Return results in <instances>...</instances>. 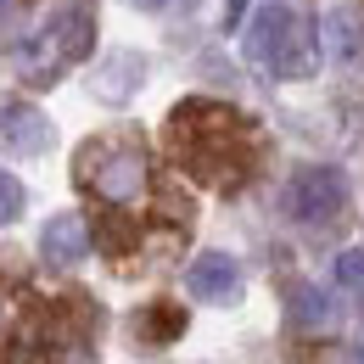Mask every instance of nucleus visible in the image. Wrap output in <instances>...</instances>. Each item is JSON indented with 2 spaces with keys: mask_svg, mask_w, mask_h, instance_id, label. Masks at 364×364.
Masks as SVG:
<instances>
[{
  "mask_svg": "<svg viewBox=\"0 0 364 364\" xmlns=\"http://www.w3.org/2000/svg\"><path fill=\"white\" fill-rule=\"evenodd\" d=\"M168 140H174V157L196 180H208V185L247 180V163H252L247 118H235L219 101H185L168 118Z\"/></svg>",
  "mask_w": 364,
  "mask_h": 364,
  "instance_id": "obj_1",
  "label": "nucleus"
},
{
  "mask_svg": "<svg viewBox=\"0 0 364 364\" xmlns=\"http://www.w3.org/2000/svg\"><path fill=\"white\" fill-rule=\"evenodd\" d=\"M90 40H95L90 11H79V6L50 11L46 23L17 46V68H23V79H28V85H56V79H62V68L85 62Z\"/></svg>",
  "mask_w": 364,
  "mask_h": 364,
  "instance_id": "obj_2",
  "label": "nucleus"
},
{
  "mask_svg": "<svg viewBox=\"0 0 364 364\" xmlns=\"http://www.w3.org/2000/svg\"><path fill=\"white\" fill-rule=\"evenodd\" d=\"M247 56L264 62L274 79H303L314 68V50L303 40V17L291 6H280V0L252 11V23H247Z\"/></svg>",
  "mask_w": 364,
  "mask_h": 364,
  "instance_id": "obj_3",
  "label": "nucleus"
},
{
  "mask_svg": "<svg viewBox=\"0 0 364 364\" xmlns=\"http://www.w3.org/2000/svg\"><path fill=\"white\" fill-rule=\"evenodd\" d=\"M79 174L101 202H140L146 196V151L129 140H95L79 157Z\"/></svg>",
  "mask_w": 364,
  "mask_h": 364,
  "instance_id": "obj_4",
  "label": "nucleus"
},
{
  "mask_svg": "<svg viewBox=\"0 0 364 364\" xmlns=\"http://www.w3.org/2000/svg\"><path fill=\"white\" fill-rule=\"evenodd\" d=\"M342 202H348V180H342V168H325V163L297 168L286 185V213L297 225H331L342 213Z\"/></svg>",
  "mask_w": 364,
  "mask_h": 364,
  "instance_id": "obj_5",
  "label": "nucleus"
},
{
  "mask_svg": "<svg viewBox=\"0 0 364 364\" xmlns=\"http://www.w3.org/2000/svg\"><path fill=\"white\" fill-rule=\"evenodd\" d=\"M185 286L196 303H235L241 297V264L230 252H202V258H191Z\"/></svg>",
  "mask_w": 364,
  "mask_h": 364,
  "instance_id": "obj_6",
  "label": "nucleus"
},
{
  "mask_svg": "<svg viewBox=\"0 0 364 364\" xmlns=\"http://www.w3.org/2000/svg\"><path fill=\"white\" fill-rule=\"evenodd\" d=\"M40 258L56 264V269H73V264H85L90 258V230L79 213H56L46 230H40Z\"/></svg>",
  "mask_w": 364,
  "mask_h": 364,
  "instance_id": "obj_7",
  "label": "nucleus"
},
{
  "mask_svg": "<svg viewBox=\"0 0 364 364\" xmlns=\"http://www.w3.org/2000/svg\"><path fill=\"white\" fill-rule=\"evenodd\" d=\"M46 140H50L46 112H34V107H23V101L0 107V146H6V151H46Z\"/></svg>",
  "mask_w": 364,
  "mask_h": 364,
  "instance_id": "obj_8",
  "label": "nucleus"
},
{
  "mask_svg": "<svg viewBox=\"0 0 364 364\" xmlns=\"http://www.w3.org/2000/svg\"><path fill=\"white\" fill-rule=\"evenodd\" d=\"M291 319L309 325V331L331 325V303H325V291H319V286H297V291H291Z\"/></svg>",
  "mask_w": 364,
  "mask_h": 364,
  "instance_id": "obj_9",
  "label": "nucleus"
},
{
  "mask_svg": "<svg viewBox=\"0 0 364 364\" xmlns=\"http://www.w3.org/2000/svg\"><path fill=\"white\" fill-rule=\"evenodd\" d=\"M325 46H331V56H353L359 50V28H353L348 11H331L325 17Z\"/></svg>",
  "mask_w": 364,
  "mask_h": 364,
  "instance_id": "obj_10",
  "label": "nucleus"
},
{
  "mask_svg": "<svg viewBox=\"0 0 364 364\" xmlns=\"http://www.w3.org/2000/svg\"><path fill=\"white\" fill-rule=\"evenodd\" d=\"M336 286L364 297V247H348V252L336 258Z\"/></svg>",
  "mask_w": 364,
  "mask_h": 364,
  "instance_id": "obj_11",
  "label": "nucleus"
},
{
  "mask_svg": "<svg viewBox=\"0 0 364 364\" xmlns=\"http://www.w3.org/2000/svg\"><path fill=\"white\" fill-rule=\"evenodd\" d=\"M17 213H23V185H17V174L0 168V225H11Z\"/></svg>",
  "mask_w": 364,
  "mask_h": 364,
  "instance_id": "obj_12",
  "label": "nucleus"
},
{
  "mask_svg": "<svg viewBox=\"0 0 364 364\" xmlns=\"http://www.w3.org/2000/svg\"><path fill=\"white\" fill-rule=\"evenodd\" d=\"M359 364H364V353H359Z\"/></svg>",
  "mask_w": 364,
  "mask_h": 364,
  "instance_id": "obj_13",
  "label": "nucleus"
}]
</instances>
